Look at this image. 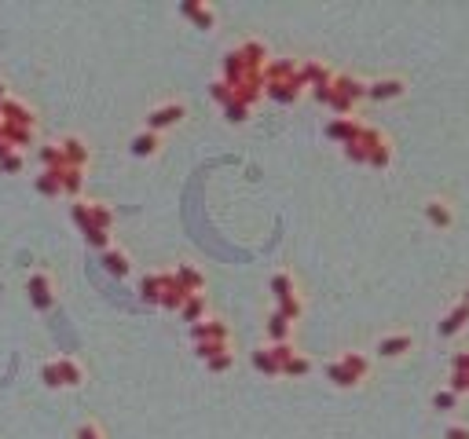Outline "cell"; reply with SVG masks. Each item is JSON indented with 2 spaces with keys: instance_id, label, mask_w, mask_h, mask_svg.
I'll list each match as a JSON object with an SVG mask.
<instances>
[{
  "instance_id": "obj_14",
  "label": "cell",
  "mask_w": 469,
  "mask_h": 439,
  "mask_svg": "<svg viewBox=\"0 0 469 439\" xmlns=\"http://www.w3.org/2000/svg\"><path fill=\"white\" fill-rule=\"evenodd\" d=\"M173 275H176V282L183 285L187 293H202V290H205V275L195 268V263H176Z\"/></svg>"
},
{
  "instance_id": "obj_15",
  "label": "cell",
  "mask_w": 469,
  "mask_h": 439,
  "mask_svg": "<svg viewBox=\"0 0 469 439\" xmlns=\"http://www.w3.org/2000/svg\"><path fill=\"white\" fill-rule=\"evenodd\" d=\"M334 88H337L341 96H349L352 103L367 99V81H359V77H349V74H334Z\"/></svg>"
},
{
  "instance_id": "obj_43",
  "label": "cell",
  "mask_w": 469,
  "mask_h": 439,
  "mask_svg": "<svg viewBox=\"0 0 469 439\" xmlns=\"http://www.w3.org/2000/svg\"><path fill=\"white\" fill-rule=\"evenodd\" d=\"M443 439H469V425H447Z\"/></svg>"
},
{
  "instance_id": "obj_39",
  "label": "cell",
  "mask_w": 469,
  "mask_h": 439,
  "mask_svg": "<svg viewBox=\"0 0 469 439\" xmlns=\"http://www.w3.org/2000/svg\"><path fill=\"white\" fill-rule=\"evenodd\" d=\"M70 216H74V224L81 231H89V202H81V198H77V202L70 205Z\"/></svg>"
},
{
  "instance_id": "obj_11",
  "label": "cell",
  "mask_w": 469,
  "mask_h": 439,
  "mask_svg": "<svg viewBox=\"0 0 469 439\" xmlns=\"http://www.w3.org/2000/svg\"><path fill=\"white\" fill-rule=\"evenodd\" d=\"M180 15H187L198 30H213V26H217V11H213L209 4H198V0H183Z\"/></svg>"
},
{
  "instance_id": "obj_36",
  "label": "cell",
  "mask_w": 469,
  "mask_h": 439,
  "mask_svg": "<svg viewBox=\"0 0 469 439\" xmlns=\"http://www.w3.org/2000/svg\"><path fill=\"white\" fill-rule=\"evenodd\" d=\"M26 158H23V150H8V154H0V169L4 172H23Z\"/></svg>"
},
{
  "instance_id": "obj_24",
  "label": "cell",
  "mask_w": 469,
  "mask_h": 439,
  "mask_svg": "<svg viewBox=\"0 0 469 439\" xmlns=\"http://www.w3.org/2000/svg\"><path fill=\"white\" fill-rule=\"evenodd\" d=\"M301 92H305V88L297 81H290V84H264V96H271L275 103H293Z\"/></svg>"
},
{
  "instance_id": "obj_10",
  "label": "cell",
  "mask_w": 469,
  "mask_h": 439,
  "mask_svg": "<svg viewBox=\"0 0 469 439\" xmlns=\"http://www.w3.org/2000/svg\"><path fill=\"white\" fill-rule=\"evenodd\" d=\"M411 348H414V337L411 333H389V337L378 341V355L381 359H400V355H407Z\"/></svg>"
},
{
  "instance_id": "obj_9",
  "label": "cell",
  "mask_w": 469,
  "mask_h": 439,
  "mask_svg": "<svg viewBox=\"0 0 469 439\" xmlns=\"http://www.w3.org/2000/svg\"><path fill=\"white\" fill-rule=\"evenodd\" d=\"M227 337H231V329L220 319H202V322L191 326V341L195 344H202V341H227Z\"/></svg>"
},
{
  "instance_id": "obj_1",
  "label": "cell",
  "mask_w": 469,
  "mask_h": 439,
  "mask_svg": "<svg viewBox=\"0 0 469 439\" xmlns=\"http://www.w3.org/2000/svg\"><path fill=\"white\" fill-rule=\"evenodd\" d=\"M187 118V106L180 99H169L162 106H154L151 114H147V132H162V128H173Z\"/></svg>"
},
{
  "instance_id": "obj_2",
  "label": "cell",
  "mask_w": 469,
  "mask_h": 439,
  "mask_svg": "<svg viewBox=\"0 0 469 439\" xmlns=\"http://www.w3.org/2000/svg\"><path fill=\"white\" fill-rule=\"evenodd\" d=\"M422 212H425V219H429L433 227H440V231H447L455 224V209H451V202L447 198H425L422 202Z\"/></svg>"
},
{
  "instance_id": "obj_27",
  "label": "cell",
  "mask_w": 469,
  "mask_h": 439,
  "mask_svg": "<svg viewBox=\"0 0 469 439\" xmlns=\"http://www.w3.org/2000/svg\"><path fill=\"white\" fill-rule=\"evenodd\" d=\"M308 370H312V359L301 355V351H293V355L283 363V377H305Z\"/></svg>"
},
{
  "instance_id": "obj_34",
  "label": "cell",
  "mask_w": 469,
  "mask_h": 439,
  "mask_svg": "<svg viewBox=\"0 0 469 439\" xmlns=\"http://www.w3.org/2000/svg\"><path fill=\"white\" fill-rule=\"evenodd\" d=\"M220 351H231L227 341H202V344H195V355H198L202 363H209L213 355H220Z\"/></svg>"
},
{
  "instance_id": "obj_6",
  "label": "cell",
  "mask_w": 469,
  "mask_h": 439,
  "mask_svg": "<svg viewBox=\"0 0 469 439\" xmlns=\"http://www.w3.org/2000/svg\"><path fill=\"white\" fill-rule=\"evenodd\" d=\"M403 92H407L403 77H378V81H371V84H367V99H378V103L400 99Z\"/></svg>"
},
{
  "instance_id": "obj_35",
  "label": "cell",
  "mask_w": 469,
  "mask_h": 439,
  "mask_svg": "<svg viewBox=\"0 0 469 439\" xmlns=\"http://www.w3.org/2000/svg\"><path fill=\"white\" fill-rule=\"evenodd\" d=\"M81 234H84V241H89V249H99V253L111 249V231H96V227H89V231H81Z\"/></svg>"
},
{
  "instance_id": "obj_16",
  "label": "cell",
  "mask_w": 469,
  "mask_h": 439,
  "mask_svg": "<svg viewBox=\"0 0 469 439\" xmlns=\"http://www.w3.org/2000/svg\"><path fill=\"white\" fill-rule=\"evenodd\" d=\"M55 366H59L62 388H77V384H84V370H81V363H77V359L62 355V359H55Z\"/></svg>"
},
{
  "instance_id": "obj_32",
  "label": "cell",
  "mask_w": 469,
  "mask_h": 439,
  "mask_svg": "<svg viewBox=\"0 0 469 439\" xmlns=\"http://www.w3.org/2000/svg\"><path fill=\"white\" fill-rule=\"evenodd\" d=\"M327 377H330V381H334L337 388H356V384H359V381H356L352 373H349L345 366H341L337 359H334V363H327Z\"/></svg>"
},
{
  "instance_id": "obj_19",
  "label": "cell",
  "mask_w": 469,
  "mask_h": 439,
  "mask_svg": "<svg viewBox=\"0 0 469 439\" xmlns=\"http://www.w3.org/2000/svg\"><path fill=\"white\" fill-rule=\"evenodd\" d=\"M337 363L345 366L356 381H363L367 373H371V359H367V355H359V351H341V355H337Z\"/></svg>"
},
{
  "instance_id": "obj_28",
  "label": "cell",
  "mask_w": 469,
  "mask_h": 439,
  "mask_svg": "<svg viewBox=\"0 0 469 439\" xmlns=\"http://www.w3.org/2000/svg\"><path fill=\"white\" fill-rule=\"evenodd\" d=\"M268 285H271L275 300H283V297H293V293H297V290H293V275H290V271H275Z\"/></svg>"
},
{
  "instance_id": "obj_44",
  "label": "cell",
  "mask_w": 469,
  "mask_h": 439,
  "mask_svg": "<svg viewBox=\"0 0 469 439\" xmlns=\"http://www.w3.org/2000/svg\"><path fill=\"white\" fill-rule=\"evenodd\" d=\"M451 370H469V351H455V355H451Z\"/></svg>"
},
{
  "instance_id": "obj_41",
  "label": "cell",
  "mask_w": 469,
  "mask_h": 439,
  "mask_svg": "<svg viewBox=\"0 0 469 439\" xmlns=\"http://www.w3.org/2000/svg\"><path fill=\"white\" fill-rule=\"evenodd\" d=\"M40 377H45V384H48V388H62V377H59V366H55V363H45Z\"/></svg>"
},
{
  "instance_id": "obj_31",
  "label": "cell",
  "mask_w": 469,
  "mask_h": 439,
  "mask_svg": "<svg viewBox=\"0 0 469 439\" xmlns=\"http://www.w3.org/2000/svg\"><path fill=\"white\" fill-rule=\"evenodd\" d=\"M59 183H62V190L67 194H81V187H84V176H81V169H59Z\"/></svg>"
},
{
  "instance_id": "obj_7",
  "label": "cell",
  "mask_w": 469,
  "mask_h": 439,
  "mask_svg": "<svg viewBox=\"0 0 469 439\" xmlns=\"http://www.w3.org/2000/svg\"><path fill=\"white\" fill-rule=\"evenodd\" d=\"M465 326H469V307H465V304H455L447 315H440L436 333H440V337H455V333H462Z\"/></svg>"
},
{
  "instance_id": "obj_25",
  "label": "cell",
  "mask_w": 469,
  "mask_h": 439,
  "mask_svg": "<svg viewBox=\"0 0 469 439\" xmlns=\"http://www.w3.org/2000/svg\"><path fill=\"white\" fill-rule=\"evenodd\" d=\"M37 194H45V198H55V194H62V183H59V169H45L37 176Z\"/></svg>"
},
{
  "instance_id": "obj_37",
  "label": "cell",
  "mask_w": 469,
  "mask_h": 439,
  "mask_svg": "<svg viewBox=\"0 0 469 439\" xmlns=\"http://www.w3.org/2000/svg\"><path fill=\"white\" fill-rule=\"evenodd\" d=\"M205 366H209L213 373H224V370H231V366H234V351H220V355H213Z\"/></svg>"
},
{
  "instance_id": "obj_21",
  "label": "cell",
  "mask_w": 469,
  "mask_h": 439,
  "mask_svg": "<svg viewBox=\"0 0 469 439\" xmlns=\"http://www.w3.org/2000/svg\"><path fill=\"white\" fill-rule=\"evenodd\" d=\"M103 263H106V271L118 275V278H125V275H129V268H132V263H129V253H125V249H114V246L103 253Z\"/></svg>"
},
{
  "instance_id": "obj_38",
  "label": "cell",
  "mask_w": 469,
  "mask_h": 439,
  "mask_svg": "<svg viewBox=\"0 0 469 439\" xmlns=\"http://www.w3.org/2000/svg\"><path fill=\"white\" fill-rule=\"evenodd\" d=\"M224 118H227L231 125H242V121L249 118V106H242V103H227V106H224Z\"/></svg>"
},
{
  "instance_id": "obj_5",
  "label": "cell",
  "mask_w": 469,
  "mask_h": 439,
  "mask_svg": "<svg viewBox=\"0 0 469 439\" xmlns=\"http://www.w3.org/2000/svg\"><path fill=\"white\" fill-rule=\"evenodd\" d=\"M297 81H301V88H315V84L334 81V74H330L327 62H319V59H301V62H297Z\"/></svg>"
},
{
  "instance_id": "obj_13",
  "label": "cell",
  "mask_w": 469,
  "mask_h": 439,
  "mask_svg": "<svg viewBox=\"0 0 469 439\" xmlns=\"http://www.w3.org/2000/svg\"><path fill=\"white\" fill-rule=\"evenodd\" d=\"M129 150H132V158H154V154L162 150V136L158 132H136L132 136V143H129Z\"/></svg>"
},
{
  "instance_id": "obj_33",
  "label": "cell",
  "mask_w": 469,
  "mask_h": 439,
  "mask_svg": "<svg viewBox=\"0 0 469 439\" xmlns=\"http://www.w3.org/2000/svg\"><path fill=\"white\" fill-rule=\"evenodd\" d=\"M429 403H433V410H440V414H447V410H455V406H458V395H455L451 388H436Z\"/></svg>"
},
{
  "instance_id": "obj_45",
  "label": "cell",
  "mask_w": 469,
  "mask_h": 439,
  "mask_svg": "<svg viewBox=\"0 0 469 439\" xmlns=\"http://www.w3.org/2000/svg\"><path fill=\"white\" fill-rule=\"evenodd\" d=\"M458 304H465V307H469V285H465V290H462V300H458Z\"/></svg>"
},
{
  "instance_id": "obj_40",
  "label": "cell",
  "mask_w": 469,
  "mask_h": 439,
  "mask_svg": "<svg viewBox=\"0 0 469 439\" xmlns=\"http://www.w3.org/2000/svg\"><path fill=\"white\" fill-rule=\"evenodd\" d=\"M209 96L217 99L220 106H227V103L234 99V96H231V84H224V81H213V84H209Z\"/></svg>"
},
{
  "instance_id": "obj_42",
  "label": "cell",
  "mask_w": 469,
  "mask_h": 439,
  "mask_svg": "<svg viewBox=\"0 0 469 439\" xmlns=\"http://www.w3.org/2000/svg\"><path fill=\"white\" fill-rule=\"evenodd\" d=\"M77 439H103V428H99L96 421H84V425L77 428Z\"/></svg>"
},
{
  "instance_id": "obj_30",
  "label": "cell",
  "mask_w": 469,
  "mask_h": 439,
  "mask_svg": "<svg viewBox=\"0 0 469 439\" xmlns=\"http://www.w3.org/2000/svg\"><path fill=\"white\" fill-rule=\"evenodd\" d=\"M275 304H279V307H275V312H279L286 322H297V319H301V312H305V304H301V297H283V300H275Z\"/></svg>"
},
{
  "instance_id": "obj_18",
  "label": "cell",
  "mask_w": 469,
  "mask_h": 439,
  "mask_svg": "<svg viewBox=\"0 0 469 439\" xmlns=\"http://www.w3.org/2000/svg\"><path fill=\"white\" fill-rule=\"evenodd\" d=\"M239 52L246 55V62H249V66H257V70H264L268 59H271V55H268V48H264V44H261L257 37H246V40L239 44Z\"/></svg>"
},
{
  "instance_id": "obj_23",
  "label": "cell",
  "mask_w": 469,
  "mask_h": 439,
  "mask_svg": "<svg viewBox=\"0 0 469 439\" xmlns=\"http://www.w3.org/2000/svg\"><path fill=\"white\" fill-rule=\"evenodd\" d=\"M89 227H96V231H111V227H114V212L106 209L103 202H89Z\"/></svg>"
},
{
  "instance_id": "obj_29",
  "label": "cell",
  "mask_w": 469,
  "mask_h": 439,
  "mask_svg": "<svg viewBox=\"0 0 469 439\" xmlns=\"http://www.w3.org/2000/svg\"><path fill=\"white\" fill-rule=\"evenodd\" d=\"M140 297H143V300H151V304H158V297H162V271L140 278Z\"/></svg>"
},
{
  "instance_id": "obj_26",
  "label": "cell",
  "mask_w": 469,
  "mask_h": 439,
  "mask_svg": "<svg viewBox=\"0 0 469 439\" xmlns=\"http://www.w3.org/2000/svg\"><path fill=\"white\" fill-rule=\"evenodd\" d=\"M367 165H371V169H389V165H392V143H389V136L381 139L378 147H371Z\"/></svg>"
},
{
  "instance_id": "obj_17",
  "label": "cell",
  "mask_w": 469,
  "mask_h": 439,
  "mask_svg": "<svg viewBox=\"0 0 469 439\" xmlns=\"http://www.w3.org/2000/svg\"><path fill=\"white\" fill-rule=\"evenodd\" d=\"M249 359H253V370L264 373V377H279V373H283V363L271 355V348H257Z\"/></svg>"
},
{
  "instance_id": "obj_12",
  "label": "cell",
  "mask_w": 469,
  "mask_h": 439,
  "mask_svg": "<svg viewBox=\"0 0 469 439\" xmlns=\"http://www.w3.org/2000/svg\"><path fill=\"white\" fill-rule=\"evenodd\" d=\"M359 125H363V121H359V118H334L323 132H327V139H334V143H341V147H345L352 136H356V132H359Z\"/></svg>"
},
{
  "instance_id": "obj_8",
  "label": "cell",
  "mask_w": 469,
  "mask_h": 439,
  "mask_svg": "<svg viewBox=\"0 0 469 439\" xmlns=\"http://www.w3.org/2000/svg\"><path fill=\"white\" fill-rule=\"evenodd\" d=\"M59 150H62V161H67V169H84V165H89V147H84L81 136L59 139Z\"/></svg>"
},
{
  "instance_id": "obj_3",
  "label": "cell",
  "mask_w": 469,
  "mask_h": 439,
  "mask_svg": "<svg viewBox=\"0 0 469 439\" xmlns=\"http://www.w3.org/2000/svg\"><path fill=\"white\" fill-rule=\"evenodd\" d=\"M30 304L37 307V312H48V307L55 304V293H52V278H48V271H37V275H30Z\"/></svg>"
},
{
  "instance_id": "obj_20",
  "label": "cell",
  "mask_w": 469,
  "mask_h": 439,
  "mask_svg": "<svg viewBox=\"0 0 469 439\" xmlns=\"http://www.w3.org/2000/svg\"><path fill=\"white\" fill-rule=\"evenodd\" d=\"M268 337H271V344H290V333H293V322H286L279 312H271L268 315Z\"/></svg>"
},
{
  "instance_id": "obj_22",
  "label": "cell",
  "mask_w": 469,
  "mask_h": 439,
  "mask_svg": "<svg viewBox=\"0 0 469 439\" xmlns=\"http://www.w3.org/2000/svg\"><path fill=\"white\" fill-rule=\"evenodd\" d=\"M180 315H183V322H202L205 319V293H191L187 300H183V307H180Z\"/></svg>"
},
{
  "instance_id": "obj_4",
  "label": "cell",
  "mask_w": 469,
  "mask_h": 439,
  "mask_svg": "<svg viewBox=\"0 0 469 439\" xmlns=\"http://www.w3.org/2000/svg\"><path fill=\"white\" fill-rule=\"evenodd\" d=\"M187 297H191V293L176 282V275H173V271H162V297H158V304L165 307V312H180Z\"/></svg>"
}]
</instances>
